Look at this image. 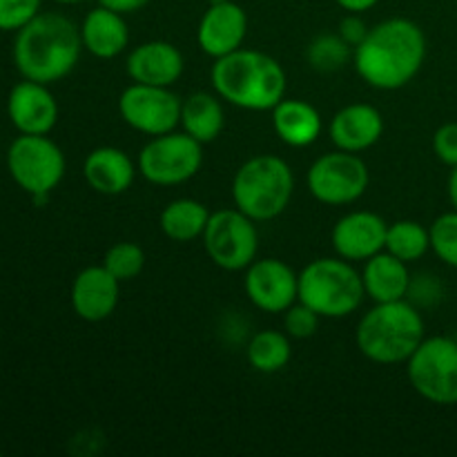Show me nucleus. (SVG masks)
Segmentation results:
<instances>
[{"label": "nucleus", "mask_w": 457, "mask_h": 457, "mask_svg": "<svg viewBox=\"0 0 457 457\" xmlns=\"http://www.w3.org/2000/svg\"><path fill=\"white\" fill-rule=\"evenodd\" d=\"M427 61V36L409 18H388L370 27L353 52L360 79L369 87L395 92L406 87Z\"/></svg>", "instance_id": "f257e3e1"}, {"label": "nucleus", "mask_w": 457, "mask_h": 457, "mask_svg": "<svg viewBox=\"0 0 457 457\" xmlns=\"http://www.w3.org/2000/svg\"><path fill=\"white\" fill-rule=\"evenodd\" d=\"M83 54L80 27L62 13H38L13 38L12 58L27 80L54 85L76 70Z\"/></svg>", "instance_id": "f03ea898"}, {"label": "nucleus", "mask_w": 457, "mask_h": 457, "mask_svg": "<svg viewBox=\"0 0 457 457\" xmlns=\"http://www.w3.org/2000/svg\"><path fill=\"white\" fill-rule=\"evenodd\" d=\"M212 89L221 101L248 112H270L286 98V70L277 58L259 49H237L214 58Z\"/></svg>", "instance_id": "7ed1b4c3"}, {"label": "nucleus", "mask_w": 457, "mask_h": 457, "mask_svg": "<svg viewBox=\"0 0 457 457\" xmlns=\"http://www.w3.org/2000/svg\"><path fill=\"white\" fill-rule=\"evenodd\" d=\"M427 337L424 317L406 299L375 303L357 324L355 342L373 364H406Z\"/></svg>", "instance_id": "20e7f679"}, {"label": "nucleus", "mask_w": 457, "mask_h": 457, "mask_svg": "<svg viewBox=\"0 0 457 457\" xmlns=\"http://www.w3.org/2000/svg\"><path fill=\"white\" fill-rule=\"evenodd\" d=\"M295 192V174L288 161L277 154L250 156L232 179L235 208L253 221L266 223L281 217Z\"/></svg>", "instance_id": "39448f33"}, {"label": "nucleus", "mask_w": 457, "mask_h": 457, "mask_svg": "<svg viewBox=\"0 0 457 457\" xmlns=\"http://www.w3.org/2000/svg\"><path fill=\"white\" fill-rule=\"evenodd\" d=\"M364 281L355 263L342 257L312 259L299 272V302L321 320H344L364 302Z\"/></svg>", "instance_id": "423d86ee"}, {"label": "nucleus", "mask_w": 457, "mask_h": 457, "mask_svg": "<svg viewBox=\"0 0 457 457\" xmlns=\"http://www.w3.org/2000/svg\"><path fill=\"white\" fill-rule=\"evenodd\" d=\"M4 163L12 181L31 199L52 195L67 170L65 154L47 134H21L13 138Z\"/></svg>", "instance_id": "0eeeda50"}, {"label": "nucleus", "mask_w": 457, "mask_h": 457, "mask_svg": "<svg viewBox=\"0 0 457 457\" xmlns=\"http://www.w3.org/2000/svg\"><path fill=\"white\" fill-rule=\"evenodd\" d=\"M138 172L152 186L172 187L187 183L204 165V143L181 129L152 137L137 159Z\"/></svg>", "instance_id": "6e6552de"}, {"label": "nucleus", "mask_w": 457, "mask_h": 457, "mask_svg": "<svg viewBox=\"0 0 457 457\" xmlns=\"http://www.w3.org/2000/svg\"><path fill=\"white\" fill-rule=\"evenodd\" d=\"M411 386L437 406L457 404V344L453 337H424L406 361Z\"/></svg>", "instance_id": "1a4fd4ad"}, {"label": "nucleus", "mask_w": 457, "mask_h": 457, "mask_svg": "<svg viewBox=\"0 0 457 457\" xmlns=\"http://www.w3.org/2000/svg\"><path fill=\"white\" fill-rule=\"evenodd\" d=\"M370 186L369 165L360 154L335 150L317 156L306 174L312 199L324 205H351L366 195Z\"/></svg>", "instance_id": "9d476101"}, {"label": "nucleus", "mask_w": 457, "mask_h": 457, "mask_svg": "<svg viewBox=\"0 0 457 457\" xmlns=\"http://www.w3.org/2000/svg\"><path fill=\"white\" fill-rule=\"evenodd\" d=\"M254 223L257 221L237 208L217 210L210 214L201 237L210 262L228 272L245 270L259 253V232Z\"/></svg>", "instance_id": "9b49d317"}, {"label": "nucleus", "mask_w": 457, "mask_h": 457, "mask_svg": "<svg viewBox=\"0 0 457 457\" xmlns=\"http://www.w3.org/2000/svg\"><path fill=\"white\" fill-rule=\"evenodd\" d=\"M119 114L134 132L161 137L181 125V98L170 87L132 83L120 92Z\"/></svg>", "instance_id": "f8f14e48"}, {"label": "nucleus", "mask_w": 457, "mask_h": 457, "mask_svg": "<svg viewBox=\"0 0 457 457\" xmlns=\"http://www.w3.org/2000/svg\"><path fill=\"white\" fill-rule=\"evenodd\" d=\"M244 272L245 295L259 311L284 315L299 299V275L281 259H254Z\"/></svg>", "instance_id": "ddd939ff"}, {"label": "nucleus", "mask_w": 457, "mask_h": 457, "mask_svg": "<svg viewBox=\"0 0 457 457\" xmlns=\"http://www.w3.org/2000/svg\"><path fill=\"white\" fill-rule=\"evenodd\" d=\"M386 219L370 210H355L339 219L330 232V244L337 257L346 262H366L386 245Z\"/></svg>", "instance_id": "4468645a"}, {"label": "nucleus", "mask_w": 457, "mask_h": 457, "mask_svg": "<svg viewBox=\"0 0 457 457\" xmlns=\"http://www.w3.org/2000/svg\"><path fill=\"white\" fill-rule=\"evenodd\" d=\"M248 36V13L232 0L210 3L196 27V43L210 58H221L244 47Z\"/></svg>", "instance_id": "2eb2a0df"}, {"label": "nucleus", "mask_w": 457, "mask_h": 457, "mask_svg": "<svg viewBox=\"0 0 457 457\" xmlns=\"http://www.w3.org/2000/svg\"><path fill=\"white\" fill-rule=\"evenodd\" d=\"M58 101L49 85L22 79L7 94V116L21 134H49L58 123Z\"/></svg>", "instance_id": "dca6fc26"}, {"label": "nucleus", "mask_w": 457, "mask_h": 457, "mask_svg": "<svg viewBox=\"0 0 457 457\" xmlns=\"http://www.w3.org/2000/svg\"><path fill=\"white\" fill-rule=\"evenodd\" d=\"M120 299V281L105 266H87L74 277L70 302L76 315L89 324L114 315Z\"/></svg>", "instance_id": "f3484780"}, {"label": "nucleus", "mask_w": 457, "mask_h": 457, "mask_svg": "<svg viewBox=\"0 0 457 457\" xmlns=\"http://www.w3.org/2000/svg\"><path fill=\"white\" fill-rule=\"evenodd\" d=\"M186 70L181 49L170 40H145L125 58V71L132 83L172 87Z\"/></svg>", "instance_id": "a211bd4d"}, {"label": "nucleus", "mask_w": 457, "mask_h": 457, "mask_svg": "<svg viewBox=\"0 0 457 457\" xmlns=\"http://www.w3.org/2000/svg\"><path fill=\"white\" fill-rule=\"evenodd\" d=\"M384 128V116L378 107L370 103H351L330 119L328 138L337 150L361 154L378 145Z\"/></svg>", "instance_id": "6ab92c4d"}, {"label": "nucleus", "mask_w": 457, "mask_h": 457, "mask_svg": "<svg viewBox=\"0 0 457 457\" xmlns=\"http://www.w3.org/2000/svg\"><path fill=\"white\" fill-rule=\"evenodd\" d=\"M138 165L120 147L101 145L85 156L83 177L94 192L105 196H119L132 187Z\"/></svg>", "instance_id": "aec40b11"}, {"label": "nucleus", "mask_w": 457, "mask_h": 457, "mask_svg": "<svg viewBox=\"0 0 457 457\" xmlns=\"http://www.w3.org/2000/svg\"><path fill=\"white\" fill-rule=\"evenodd\" d=\"M80 38H83V49H87L94 58L112 61L128 49V22H125L123 13L98 4V7L89 9L87 16L80 22Z\"/></svg>", "instance_id": "412c9836"}, {"label": "nucleus", "mask_w": 457, "mask_h": 457, "mask_svg": "<svg viewBox=\"0 0 457 457\" xmlns=\"http://www.w3.org/2000/svg\"><path fill=\"white\" fill-rule=\"evenodd\" d=\"M270 112L272 129L288 147H311L324 129L320 110L302 98H281Z\"/></svg>", "instance_id": "4be33fe9"}, {"label": "nucleus", "mask_w": 457, "mask_h": 457, "mask_svg": "<svg viewBox=\"0 0 457 457\" xmlns=\"http://www.w3.org/2000/svg\"><path fill=\"white\" fill-rule=\"evenodd\" d=\"M361 281H364L366 297L373 299L375 303H384L409 297L413 279H411L409 263L382 250L364 262Z\"/></svg>", "instance_id": "5701e85b"}, {"label": "nucleus", "mask_w": 457, "mask_h": 457, "mask_svg": "<svg viewBox=\"0 0 457 457\" xmlns=\"http://www.w3.org/2000/svg\"><path fill=\"white\" fill-rule=\"evenodd\" d=\"M179 128L199 143H212L226 128V110L217 94L195 92L181 101V125Z\"/></svg>", "instance_id": "b1692460"}, {"label": "nucleus", "mask_w": 457, "mask_h": 457, "mask_svg": "<svg viewBox=\"0 0 457 457\" xmlns=\"http://www.w3.org/2000/svg\"><path fill=\"white\" fill-rule=\"evenodd\" d=\"M208 205L196 199H174L161 210L159 226L161 232L170 241L177 244H190V241L204 237L205 226L210 219Z\"/></svg>", "instance_id": "393cba45"}, {"label": "nucleus", "mask_w": 457, "mask_h": 457, "mask_svg": "<svg viewBox=\"0 0 457 457\" xmlns=\"http://www.w3.org/2000/svg\"><path fill=\"white\" fill-rule=\"evenodd\" d=\"M245 357H248V364L257 373H279V370H284L288 366L290 357H293L290 337L275 328L259 330V333H254L250 337L248 348H245Z\"/></svg>", "instance_id": "a878e982"}, {"label": "nucleus", "mask_w": 457, "mask_h": 457, "mask_svg": "<svg viewBox=\"0 0 457 457\" xmlns=\"http://www.w3.org/2000/svg\"><path fill=\"white\" fill-rule=\"evenodd\" d=\"M384 250L395 254L397 259H402L406 263L420 262L431 250V232L420 221L400 219L395 223H388L386 245H384Z\"/></svg>", "instance_id": "bb28decb"}, {"label": "nucleus", "mask_w": 457, "mask_h": 457, "mask_svg": "<svg viewBox=\"0 0 457 457\" xmlns=\"http://www.w3.org/2000/svg\"><path fill=\"white\" fill-rule=\"evenodd\" d=\"M355 49L346 43L339 34H321L311 40L306 49L308 65L321 74H333L344 70L353 61Z\"/></svg>", "instance_id": "cd10ccee"}, {"label": "nucleus", "mask_w": 457, "mask_h": 457, "mask_svg": "<svg viewBox=\"0 0 457 457\" xmlns=\"http://www.w3.org/2000/svg\"><path fill=\"white\" fill-rule=\"evenodd\" d=\"M103 266H105L120 284H125V281L137 279L143 272V268H145V253H143L141 245L134 244V241H119V244H114L105 253Z\"/></svg>", "instance_id": "c85d7f7f"}, {"label": "nucleus", "mask_w": 457, "mask_h": 457, "mask_svg": "<svg viewBox=\"0 0 457 457\" xmlns=\"http://www.w3.org/2000/svg\"><path fill=\"white\" fill-rule=\"evenodd\" d=\"M431 232V250L440 262L457 270V210L440 214L428 228Z\"/></svg>", "instance_id": "c756f323"}, {"label": "nucleus", "mask_w": 457, "mask_h": 457, "mask_svg": "<svg viewBox=\"0 0 457 457\" xmlns=\"http://www.w3.org/2000/svg\"><path fill=\"white\" fill-rule=\"evenodd\" d=\"M321 317L303 302H295L284 311V330L290 339H311L320 330Z\"/></svg>", "instance_id": "7c9ffc66"}, {"label": "nucleus", "mask_w": 457, "mask_h": 457, "mask_svg": "<svg viewBox=\"0 0 457 457\" xmlns=\"http://www.w3.org/2000/svg\"><path fill=\"white\" fill-rule=\"evenodd\" d=\"M43 0H0V31H18L40 13Z\"/></svg>", "instance_id": "2f4dec72"}, {"label": "nucleus", "mask_w": 457, "mask_h": 457, "mask_svg": "<svg viewBox=\"0 0 457 457\" xmlns=\"http://www.w3.org/2000/svg\"><path fill=\"white\" fill-rule=\"evenodd\" d=\"M433 152L449 168L457 165V123H445L433 134Z\"/></svg>", "instance_id": "473e14b6"}, {"label": "nucleus", "mask_w": 457, "mask_h": 457, "mask_svg": "<svg viewBox=\"0 0 457 457\" xmlns=\"http://www.w3.org/2000/svg\"><path fill=\"white\" fill-rule=\"evenodd\" d=\"M369 29H370V27L366 25L364 21H361L360 13H348V16L344 18L342 22H339V31H337V34L342 36V38L346 40V43L351 45L353 49H355L357 45H360L361 40L366 38Z\"/></svg>", "instance_id": "72a5a7b5"}, {"label": "nucleus", "mask_w": 457, "mask_h": 457, "mask_svg": "<svg viewBox=\"0 0 457 457\" xmlns=\"http://www.w3.org/2000/svg\"><path fill=\"white\" fill-rule=\"evenodd\" d=\"M150 3V0H98V4H103V7L107 9H114V12L119 13H134L138 12V9H143L145 4Z\"/></svg>", "instance_id": "f704fd0d"}, {"label": "nucleus", "mask_w": 457, "mask_h": 457, "mask_svg": "<svg viewBox=\"0 0 457 457\" xmlns=\"http://www.w3.org/2000/svg\"><path fill=\"white\" fill-rule=\"evenodd\" d=\"M379 0H337L339 7L348 13H364L373 9Z\"/></svg>", "instance_id": "c9c22d12"}, {"label": "nucleus", "mask_w": 457, "mask_h": 457, "mask_svg": "<svg viewBox=\"0 0 457 457\" xmlns=\"http://www.w3.org/2000/svg\"><path fill=\"white\" fill-rule=\"evenodd\" d=\"M449 199H451V205H453V210H457V165L449 177Z\"/></svg>", "instance_id": "e433bc0d"}, {"label": "nucleus", "mask_w": 457, "mask_h": 457, "mask_svg": "<svg viewBox=\"0 0 457 457\" xmlns=\"http://www.w3.org/2000/svg\"><path fill=\"white\" fill-rule=\"evenodd\" d=\"M54 3H58V4H79V3H85V0H54Z\"/></svg>", "instance_id": "4c0bfd02"}, {"label": "nucleus", "mask_w": 457, "mask_h": 457, "mask_svg": "<svg viewBox=\"0 0 457 457\" xmlns=\"http://www.w3.org/2000/svg\"><path fill=\"white\" fill-rule=\"evenodd\" d=\"M453 339H455V344H457V333H455V337H453Z\"/></svg>", "instance_id": "58836bf2"}]
</instances>
